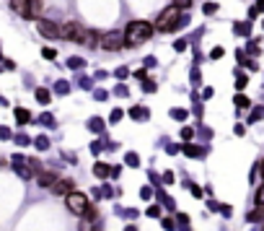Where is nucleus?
I'll return each mask as SVG.
<instances>
[{
    "instance_id": "1",
    "label": "nucleus",
    "mask_w": 264,
    "mask_h": 231,
    "mask_svg": "<svg viewBox=\"0 0 264 231\" xmlns=\"http://www.w3.org/2000/svg\"><path fill=\"white\" fill-rule=\"evenodd\" d=\"M91 32L86 26H80L78 21H67V24L60 26V39H67V42H78V44H88V47H96L99 39H91Z\"/></svg>"
},
{
    "instance_id": "2",
    "label": "nucleus",
    "mask_w": 264,
    "mask_h": 231,
    "mask_svg": "<svg viewBox=\"0 0 264 231\" xmlns=\"http://www.w3.org/2000/svg\"><path fill=\"white\" fill-rule=\"evenodd\" d=\"M153 36V26L148 21H130L124 29V39H127V47H138V44L148 42Z\"/></svg>"
},
{
    "instance_id": "3",
    "label": "nucleus",
    "mask_w": 264,
    "mask_h": 231,
    "mask_svg": "<svg viewBox=\"0 0 264 231\" xmlns=\"http://www.w3.org/2000/svg\"><path fill=\"white\" fill-rule=\"evenodd\" d=\"M179 21H182V8H179V5H169V8L161 11V16L155 18L153 29H158V32H171V29H176Z\"/></svg>"
},
{
    "instance_id": "4",
    "label": "nucleus",
    "mask_w": 264,
    "mask_h": 231,
    "mask_svg": "<svg viewBox=\"0 0 264 231\" xmlns=\"http://www.w3.org/2000/svg\"><path fill=\"white\" fill-rule=\"evenodd\" d=\"M65 205H67V211L75 213V215H86V213H88V208H91L88 198L83 195V192H75V190L65 195Z\"/></svg>"
},
{
    "instance_id": "5",
    "label": "nucleus",
    "mask_w": 264,
    "mask_h": 231,
    "mask_svg": "<svg viewBox=\"0 0 264 231\" xmlns=\"http://www.w3.org/2000/svg\"><path fill=\"white\" fill-rule=\"evenodd\" d=\"M99 47L109 50V52H117V50L127 47V39H124V34H119V32H109V34H104L99 39Z\"/></svg>"
},
{
    "instance_id": "6",
    "label": "nucleus",
    "mask_w": 264,
    "mask_h": 231,
    "mask_svg": "<svg viewBox=\"0 0 264 231\" xmlns=\"http://www.w3.org/2000/svg\"><path fill=\"white\" fill-rule=\"evenodd\" d=\"M36 29H39L47 39H57V36H60L57 24H49V21H44V18H36Z\"/></svg>"
},
{
    "instance_id": "7",
    "label": "nucleus",
    "mask_w": 264,
    "mask_h": 231,
    "mask_svg": "<svg viewBox=\"0 0 264 231\" xmlns=\"http://www.w3.org/2000/svg\"><path fill=\"white\" fill-rule=\"evenodd\" d=\"M39 13H42V0H26L24 18H39Z\"/></svg>"
},
{
    "instance_id": "8",
    "label": "nucleus",
    "mask_w": 264,
    "mask_h": 231,
    "mask_svg": "<svg viewBox=\"0 0 264 231\" xmlns=\"http://www.w3.org/2000/svg\"><path fill=\"white\" fill-rule=\"evenodd\" d=\"M248 221H254V223H264V203H256V211L248 213Z\"/></svg>"
},
{
    "instance_id": "9",
    "label": "nucleus",
    "mask_w": 264,
    "mask_h": 231,
    "mask_svg": "<svg viewBox=\"0 0 264 231\" xmlns=\"http://www.w3.org/2000/svg\"><path fill=\"white\" fill-rule=\"evenodd\" d=\"M52 190H55V192H62V195L73 192V190H70V182H55V184H52Z\"/></svg>"
},
{
    "instance_id": "10",
    "label": "nucleus",
    "mask_w": 264,
    "mask_h": 231,
    "mask_svg": "<svg viewBox=\"0 0 264 231\" xmlns=\"http://www.w3.org/2000/svg\"><path fill=\"white\" fill-rule=\"evenodd\" d=\"M52 182H55V177L52 174H42V180H39L42 187H52Z\"/></svg>"
},
{
    "instance_id": "11",
    "label": "nucleus",
    "mask_w": 264,
    "mask_h": 231,
    "mask_svg": "<svg viewBox=\"0 0 264 231\" xmlns=\"http://www.w3.org/2000/svg\"><path fill=\"white\" fill-rule=\"evenodd\" d=\"M36 99H39L42 104H47V101H49V94L44 91V88H39V91H36Z\"/></svg>"
},
{
    "instance_id": "12",
    "label": "nucleus",
    "mask_w": 264,
    "mask_h": 231,
    "mask_svg": "<svg viewBox=\"0 0 264 231\" xmlns=\"http://www.w3.org/2000/svg\"><path fill=\"white\" fill-rule=\"evenodd\" d=\"M16 117H18V122H29V112H26V109H18Z\"/></svg>"
},
{
    "instance_id": "13",
    "label": "nucleus",
    "mask_w": 264,
    "mask_h": 231,
    "mask_svg": "<svg viewBox=\"0 0 264 231\" xmlns=\"http://www.w3.org/2000/svg\"><path fill=\"white\" fill-rule=\"evenodd\" d=\"M173 5H179V8H189L192 0H173Z\"/></svg>"
},
{
    "instance_id": "14",
    "label": "nucleus",
    "mask_w": 264,
    "mask_h": 231,
    "mask_svg": "<svg viewBox=\"0 0 264 231\" xmlns=\"http://www.w3.org/2000/svg\"><path fill=\"white\" fill-rule=\"evenodd\" d=\"M256 203H264V184L256 190Z\"/></svg>"
},
{
    "instance_id": "15",
    "label": "nucleus",
    "mask_w": 264,
    "mask_h": 231,
    "mask_svg": "<svg viewBox=\"0 0 264 231\" xmlns=\"http://www.w3.org/2000/svg\"><path fill=\"white\" fill-rule=\"evenodd\" d=\"M259 171H262V180H264V161H262V166H259Z\"/></svg>"
}]
</instances>
